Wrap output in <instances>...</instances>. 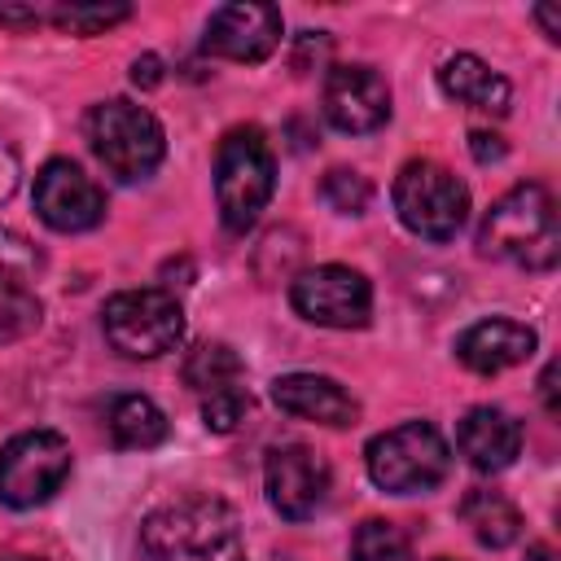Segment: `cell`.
I'll return each instance as SVG.
<instances>
[{
	"label": "cell",
	"instance_id": "cell-1",
	"mask_svg": "<svg viewBox=\"0 0 561 561\" xmlns=\"http://www.w3.org/2000/svg\"><path fill=\"white\" fill-rule=\"evenodd\" d=\"M140 561H245L237 513L215 495H184L140 526Z\"/></svg>",
	"mask_w": 561,
	"mask_h": 561
},
{
	"label": "cell",
	"instance_id": "cell-2",
	"mask_svg": "<svg viewBox=\"0 0 561 561\" xmlns=\"http://www.w3.org/2000/svg\"><path fill=\"white\" fill-rule=\"evenodd\" d=\"M478 250L486 259L526 267V272H548L561 259V224H557V202L543 184H517L491 210L482 215L478 228Z\"/></svg>",
	"mask_w": 561,
	"mask_h": 561
},
{
	"label": "cell",
	"instance_id": "cell-3",
	"mask_svg": "<svg viewBox=\"0 0 561 561\" xmlns=\"http://www.w3.org/2000/svg\"><path fill=\"white\" fill-rule=\"evenodd\" d=\"M276 188V158L259 127H232L215 153V202L228 232H245L259 224L263 206Z\"/></svg>",
	"mask_w": 561,
	"mask_h": 561
},
{
	"label": "cell",
	"instance_id": "cell-4",
	"mask_svg": "<svg viewBox=\"0 0 561 561\" xmlns=\"http://www.w3.org/2000/svg\"><path fill=\"white\" fill-rule=\"evenodd\" d=\"M88 140H92V153L101 158V167L123 180V184H136L145 175L158 171L162 153H167V136H162V123L136 105V101H101L92 105L88 114Z\"/></svg>",
	"mask_w": 561,
	"mask_h": 561
},
{
	"label": "cell",
	"instance_id": "cell-5",
	"mask_svg": "<svg viewBox=\"0 0 561 561\" xmlns=\"http://www.w3.org/2000/svg\"><path fill=\"white\" fill-rule=\"evenodd\" d=\"M368 478L390 495H416L434 491L451 469V447L430 421H403L386 434H377L364 451Z\"/></svg>",
	"mask_w": 561,
	"mask_h": 561
},
{
	"label": "cell",
	"instance_id": "cell-6",
	"mask_svg": "<svg viewBox=\"0 0 561 561\" xmlns=\"http://www.w3.org/2000/svg\"><path fill=\"white\" fill-rule=\"evenodd\" d=\"M390 197L403 228L425 241H451L469 215V188L443 162H430V158L403 162Z\"/></svg>",
	"mask_w": 561,
	"mask_h": 561
},
{
	"label": "cell",
	"instance_id": "cell-7",
	"mask_svg": "<svg viewBox=\"0 0 561 561\" xmlns=\"http://www.w3.org/2000/svg\"><path fill=\"white\" fill-rule=\"evenodd\" d=\"M105 337L127 359H158L184 342V307L167 289H123L101 311Z\"/></svg>",
	"mask_w": 561,
	"mask_h": 561
},
{
	"label": "cell",
	"instance_id": "cell-8",
	"mask_svg": "<svg viewBox=\"0 0 561 561\" xmlns=\"http://www.w3.org/2000/svg\"><path fill=\"white\" fill-rule=\"evenodd\" d=\"M70 478V443L57 430H26L0 447V500L9 508H35Z\"/></svg>",
	"mask_w": 561,
	"mask_h": 561
},
{
	"label": "cell",
	"instance_id": "cell-9",
	"mask_svg": "<svg viewBox=\"0 0 561 561\" xmlns=\"http://www.w3.org/2000/svg\"><path fill=\"white\" fill-rule=\"evenodd\" d=\"M289 302L311 324H324V329H364L368 316H373V285L355 267L324 263V267H307L294 280Z\"/></svg>",
	"mask_w": 561,
	"mask_h": 561
},
{
	"label": "cell",
	"instance_id": "cell-10",
	"mask_svg": "<svg viewBox=\"0 0 561 561\" xmlns=\"http://www.w3.org/2000/svg\"><path fill=\"white\" fill-rule=\"evenodd\" d=\"M263 486H267V500L280 517L289 522H307L324 508L329 500V486H333V473L324 465V456H316L311 447L302 443H280L267 451V465H263Z\"/></svg>",
	"mask_w": 561,
	"mask_h": 561
},
{
	"label": "cell",
	"instance_id": "cell-11",
	"mask_svg": "<svg viewBox=\"0 0 561 561\" xmlns=\"http://www.w3.org/2000/svg\"><path fill=\"white\" fill-rule=\"evenodd\" d=\"M35 210L53 232H88L105 219V197L83 167L53 158L35 175Z\"/></svg>",
	"mask_w": 561,
	"mask_h": 561
},
{
	"label": "cell",
	"instance_id": "cell-12",
	"mask_svg": "<svg viewBox=\"0 0 561 561\" xmlns=\"http://www.w3.org/2000/svg\"><path fill=\"white\" fill-rule=\"evenodd\" d=\"M324 118L346 136L377 131L390 118V83L373 66H333L324 79Z\"/></svg>",
	"mask_w": 561,
	"mask_h": 561
},
{
	"label": "cell",
	"instance_id": "cell-13",
	"mask_svg": "<svg viewBox=\"0 0 561 561\" xmlns=\"http://www.w3.org/2000/svg\"><path fill=\"white\" fill-rule=\"evenodd\" d=\"M280 9L272 4H219L206 22V53L228 57V61H263L280 44Z\"/></svg>",
	"mask_w": 561,
	"mask_h": 561
},
{
	"label": "cell",
	"instance_id": "cell-14",
	"mask_svg": "<svg viewBox=\"0 0 561 561\" xmlns=\"http://www.w3.org/2000/svg\"><path fill=\"white\" fill-rule=\"evenodd\" d=\"M539 337L535 329L517 324V320H504V316H491V320H478L469 324L460 337H456V359L469 368V373H504V368H517L535 355Z\"/></svg>",
	"mask_w": 561,
	"mask_h": 561
},
{
	"label": "cell",
	"instance_id": "cell-15",
	"mask_svg": "<svg viewBox=\"0 0 561 561\" xmlns=\"http://www.w3.org/2000/svg\"><path fill=\"white\" fill-rule=\"evenodd\" d=\"M272 399L280 412L298 416V421H316V425H351L359 416V403L351 399V390H342L333 377L320 373H285L272 381Z\"/></svg>",
	"mask_w": 561,
	"mask_h": 561
},
{
	"label": "cell",
	"instance_id": "cell-16",
	"mask_svg": "<svg viewBox=\"0 0 561 561\" xmlns=\"http://www.w3.org/2000/svg\"><path fill=\"white\" fill-rule=\"evenodd\" d=\"M456 447L478 473H500L517 460L522 451V425L504 408H469L465 421L456 425Z\"/></svg>",
	"mask_w": 561,
	"mask_h": 561
},
{
	"label": "cell",
	"instance_id": "cell-17",
	"mask_svg": "<svg viewBox=\"0 0 561 561\" xmlns=\"http://www.w3.org/2000/svg\"><path fill=\"white\" fill-rule=\"evenodd\" d=\"M438 88H443L451 101H460V105H469V110H482V114H504V110H508V96H513L508 79H504L500 70H491V66H486L482 57H473V53L447 57V61L438 66Z\"/></svg>",
	"mask_w": 561,
	"mask_h": 561
},
{
	"label": "cell",
	"instance_id": "cell-18",
	"mask_svg": "<svg viewBox=\"0 0 561 561\" xmlns=\"http://www.w3.org/2000/svg\"><path fill=\"white\" fill-rule=\"evenodd\" d=\"M105 430L127 451H149L167 438V412L149 394H118L105 412Z\"/></svg>",
	"mask_w": 561,
	"mask_h": 561
},
{
	"label": "cell",
	"instance_id": "cell-19",
	"mask_svg": "<svg viewBox=\"0 0 561 561\" xmlns=\"http://www.w3.org/2000/svg\"><path fill=\"white\" fill-rule=\"evenodd\" d=\"M460 517L473 530V539L486 548H508L522 535V513L500 491H469L460 504Z\"/></svg>",
	"mask_w": 561,
	"mask_h": 561
},
{
	"label": "cell",
	"instance_id": "cell-20",
	"mask_svg": "<svg viewBox=\"0 0 561 561\" xmlns=\"http://www.w3.org/2000/svg\"><path fill=\"white\" fill-rule=\"evenodd\" d=\"M184 381L197 394H210V390H224V386H241V359L224 342H202L184 364Z\"/></svg>",
	"mask_w": 561,
	"mask_h": 561
},
{
	"label": "cell",
	"instance_id": "cell-21",
	"mask_svg": "<svg viewBox=\"0 0 561 561\" xmlns=\"http://www.w3.org/2000/svg\"><path fill=\"white\" fill-rule=\"evenodd\" d=\"M39 316H44V307L35 298V285L18 280V276H0V346L35 333Z\"/></svg>",
	"mask_w": 561,
	"mask_h": 561
},
{
	"label": "cell",
	"instance_id": "cell-22",
	"mask_svg": "<svg viewBox=\"0 0 561 561\" xmlns=\"http://www.w3.org/2000/svg\"><path fill=\"white\" fill-rule=\"evenodd\" d=\"M351 561H412V543L394 522L368 517L351 535Z\"/></svg>",
	"mask_w": 561,
	"mask_h": 561
},
{
	"label": "cell",
	"instance_id": "cell-23",
	"mask_svg": "<svg viewBox=\"0 0 561 561\" xmlns=\"http://www.w3.org/2000/svg\"><path fill=\"white\" fill-rule=\"evenodd\" d=\"M127 13H131L127 4H57L48 18L70 35H96L114 22H123Z\"/></svg>",
	"mask_w": 561,
	"mask_h": 561
},
{
	"label": "cell",
	"instance_id": "cell-24",
	"mask_svg": "<svg viewBox=\"0 0 561 561\" xmlns=\"http://www.w3.org/2000/svg\"><path fill=\"white\" fill-rule=\"evenodd\" d=\"M245 412H250V394L241 386H224V390L202 394V421L215 434H232L245 421Z\"/></svg>",
	"mask_w": 561,
	"mask_h": 561
},
{
	"label": "cell",
	"instance_id": "cell-25",
	"mask_svg": "<svg viewBox=\"0 0 561 561\" xmlns=\"http://www.w3.org/2000/svg\"><path fill=\"white\" fill-rule=\"evenodd\" d=\"M320 197L337 210V215H359L364 206H368V197H373V188H368V180L359 175V171H346V167H337V171H329L324 175V184H320Z\"/></svg>",
	"mask_w": 561,
	"mask_h": 561
},
{
	"label": "cell",
	"instance_id": "cell-26",
	"mask_svg": "<svg viewBox=\"0 0 561 561\" xmlns=\"http://www.w3.org/2000/svg\"><path fill=\"white\" fill-rule=\"evenodd\" d=\"M39 272V254L22 232H4L0 228V276H18V280H35Z\"/></svg>",
	"mask_w": 561,
	"mask_h": 561
},
{
	"label": "cell",
	"instance_id": "cell-27",
	"mask_svg": "<svg viewBox=\"0 0 561 561\" xmlns=\"http://www.w3.org/2000/svg\"><path fill=\"white\" fill-rule=\"evenodd\" d=\"M18 184H22V167H18V153L0 140V206L18 193Z\"/></svg>",
	"mask_w": 561,
	"mask_h": 561
},
{
	"label": "cell",
	"instance_id": "cell-28",
	"mask_svg": "<svg viewBox=\"0 0 561 561\" xmlns=\"http://www.w3.org/2000/svg\"><path fill=\"white\" fill-rule=\"evenodd\" d=\"M469 149L478 162H500L504 158V140L495 131H469Z\"/></svg>",
	"mask_w": 561,
	"mask_h": 561
},
{
	"label": "cell",
	"instance_id": "cell-29",
	"mask_svg": "<svg viewBox=\"0 0 561 561\" xmlns=\"http://www.w3.org/2000/svg\"><path fill=\"white\" fill-rule=\"evenodd\" d=\"M162 79V61L153 57V53H145V57H136L131 61V83H140V88H153Z\"/></svg>",
	"mask_w": 561,
	"mask_h": 561
},
{
	"label": "cell",
	"instance_id": "cell-30",
	"mask_svg": "<svg viewBox=\"0 0 561 561\" xmlns=\"http://www.w3.org/2000/svg\"><path fill=\"white\" fill-rule=\"evenodd\" d=\"M552 377H557V364H548L543 368V377H539V390H543V408L557 416V399H552Z\"/></svg>",
	"mask_w": 561,
	"mask_h": 561
},
{
	"label": "cell",
	"instance_id": "cell-31",
	"mask_svg": "<svg viewBox=\"0 0 561 561\" xmlns=\"http://www.w3.org/2000/svg\"><path fill=\"white\" fill-rule=\"evenodd\" d=\"M535 18L543 22V31H548V39H561V26H557V9H548V4H539V9H535Z\"/></svg>",
	"mask_w": 561,
	"mask_h": 561
},
{
	"label": "cell",
	"instance_id": "cell-32",
	"mask_svg": "<svg viewBox=\"0 0 561 561\" xmlns=\"http://www.w3.org/2000/svg\"><path fill=\"white\" fill-rule=\"evenodd\" d=\"M526 561H557V552H552L548 543H535V548L526 552Z\"/></svg>",
	"mask_w": 561,
	"mask_h": 561
},
{
	"label": "cell",
	"instance_id": "cell-33",
	"mask_svg": "<svg viewBox=\"0 0 561 561\" xmlns=\"http://www.w3.org/2000/svg\"><path fill=\"white\" fill-rule=\"evenodd\" d=\"M4 561H35V557H4Z\"/></svg>",
	"mask_w": 561,
	"mask_h": 561
},
{
	"label": "cell",
	"instance_id": "cell-34",
	"mask_svg": "<svg viewBox=\"0 0 561 561\" xmlns=\"http://www.w3.org/2000/svg\"><path fill=\"white\" fill-rule=\"evenodd\" d=\"M434 561H451V557H434Z\"/></svg>",
	"mask_w": 561,
	"mask_h": 561
}]
</instances>
